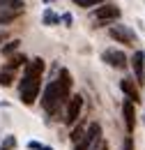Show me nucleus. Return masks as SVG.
<instances>
[{
  "label": "nucleus",
  "mask_w": 145,
  "mask_h": 150,
  "mask_svg": "<svg viewBox=\"0 0 145 150\" xmlns=\"http://www.w3.org/2000/svg\"><path fill=\"white\" fill-rule=\"evenodd\" d=\"M67 102H69V104H67V118H65V122H67V125H74V122L78 120L81 111H83V97H81V95H74Z\"/></svg>",
  "instance_id": "nucleus-6"
},
{
  "label": "nucleus",
  "mask_w": 145,
  "mask_h": 150,
  "mask_svg": "<svg viewBox=\"0 0 145 150\" xmlns=\"http://www.w3.org/2000/svg\"><path fill=\"white\" fill-rule=\"evenodd\" d=\"M18 44H21V42H18V39H14V42H9V44H7V46H5V53H7V56H9V53H12V51H16V49H18Z\"/></svg>",
  "instance_id": "nucleus-21"
},
{
  "label": "nucleus",
  "mask_w": 145,
  "mask_h": 150,
  "mask_svg": "<svg viewBox=\"0 0 145 150\" xmlns=\"http://www.w3.org/2000/svg\"><path fill=\"white\" fill-rule=\"evenodd\" d=\"M2 39H5V35H0V42H2Z\"/></svg>",
  "instance_id": "nucleus-26"
},
{
  "label": "nucleus",
  "mask_w": 145,
  "mask_h": 150,
  "mask_svg": "<svg viewBox=\"0 0 145 150\" xmlns=\"http://www.w3.org/2000/svg\"><path fill=\"white\" fill-rule=\"evenodd\" d=\"M0 9H16V12H23V9H25V2H23V0H0Z\"/></svg>",
  "instance_id": "nucleus-13"
},
{
  "label": "nucleus",
  "mask_w": 145,
  "mask_h": 150,
  "mask_svg": "<svg viewBox=\"0 0 145 150\" xmlns=\"http://www.w3.org/2000/svg\"><path fill=\"white\" fill-rule=\"evenodd\" d=\"M28 148H30V150H44V146H42L39 141H30V143H28Z\"/></svg>",
  "instance_id": "nucleus-22"
},
{
  "label": "nucleus",
  "mask_w": 145,
  "mask_h": 150,
  "mask_svg": "<svg viewBox=\"0 0 145 150\" xmlns=\"http://www.w3.org/2000/svg\"><path fill=\"white\" fill-rule=\"evenodd\" d=\"M78 7H92V5H97V2H101V0H74Z\"/></svg>",
  "instance_id": "nucleus-20"
},
{
  "label": "nucleus",
  "mask_w": 145,
  "mask_h": 150,
  "mask_svg": "<svg viewBox=\"0 0 145 150\" xmlns=\"http://www.w3.org/2000/svg\"><path fill=\"white\" fill-rule=\"evenodd\" d=\"M46 2H49V0H46Z\"/></svg>",
  "instance_id": "nucleus-27"
},
{
  "label": "nucleus",
  "mask_w": 145,
  "mask_h": 150,
  "mask_svg": "<svg viewBox=\"0 0 145 150\" xmlns=\"http://www.w3.org/2000/svg\"><path fill=\"white\" fill-rule=\"evenodd\" d=\"M131 67H134V74H136V83H145V53L143 51L134 53Z\"/></svg>",
  "instance_id": "nucleus-8"
},
{
  "label": "nucleus",
  "mask_w": 145,
  "mask_h": 150,
  "mask_svg": "<svg viewBox=\"0 0 145 150\" xmlns=\"http://www.w3.org/2000/svg\"><path fill=\"white\" fill-rule=\"evenodd\" d=\"M12 83H14V72L12 69H2L0 72V86L2 88H9Z\"/></svg>",
  "instance_id": "nucleus-15"
},
{
  "label": "nucleus",
  "mask_w": 145,
  "mask_h": 150,
  "mask_svg": "<svg viewBox=\"0 0 145 150\" xmlns=\"http://www.w3.org/2000/svg\"><path fill=\"white\" fill-rule=\"evenodd\" d=\"M39 88H42V76H23L21 79V86H18V93H21V102L23 104H32L39 95Z\"/></svg>",
  "instance_id": "nucleus-1"
},
{
  "label": "nucleus",
  "mask_w": 145,
  "mask_h": 150,
  "mask_svg": "<svg viewBox=\"0 0 145 150\" xmlns=\"http://www.w3.org/2000/svg\"><path fill=\"white\" fill-rule=\"evenodd\" d=\"M111 37L115 39V42H120V44H127V46H134L136 44V33L129 28V25H111Z\"/></svg>",
  "instance_id": "nucleus-4"
},
{
  "label": "nucleus",
  "mask_w": 145,
  "mask_h": 150,
  "mask_svg": "<svg viewBox=\"0 0 145 150\" xmlns=\"http://www.w3.org/2000/svg\"><path fill=\"white\" fill-rule=\"evenodd\" d=\"M55 83H58V88H60V93L65 97V102L69 99V90H72V74L67 72V69H60V74L55 79Z\"/></svg>",
  "instance_id": "nucleus-10"
},
{
  "label": "nucleus",
  "mask_w": 145,
  "mask_h": 150,
  "mask_svg": "<svg viewBox=\"0 0 145 150\" xmlns=\"http://www.w3.org/2000/svg\"><path fill=\"white\" fill-rule=\"evenodd\" d=\"M62 102H65V97H62V93H60L58 83H55V81H51V83L46 86L44 95H42V106H44V111L53 115V113L60 109V104H62Z\"/></svg>",
  "instance_id": "nucleus-2"
},
{
  "label": "nucleus",
  "mask_w": 145,
  "mask_h": 150,
  "mask_svg": "<svg viewBox=\"0 0 145 150\" xmlns=\"http://www.w3.org/2000/svg\"><path fill=\"white\" fill-rule=\"evenodd\" d=\"M58 21H60V16H55L51 9L44 12V25H53V23H58Z\"/></svg>",
  "instance_id": "nucleus-18"
},
{
  "label": "nucleus",
  "mask_w": 145,
  "mask_h": 150,
  "mask_svg": "<svg viewBox=\"0 0 145 150\" xmlns=\"http://www.w3.org/2000/svg\"><path fill=\"white\" fill-rule=\"evenodd\" d=\"M44 72V60L42 58H32L30 62H25V74L28 76H42Z\"/></svg>",
  "instance_id": "nucleus-12"
},
{
  "label": "nucleus",
  "mask_w": 145,
  "mask_h": 150,
  "mask_svg": "<svg viewBox=\"0 0 145 150\" xmlns=\"http://www.w3.org/2000/svg\"><path fill=\"white\" fill-rule=\"evenodd\" d=\"M104 62H108L111 67H118V69H125L127 67V56L122 53V51H115V49H108V51H104Z\"/></svg>",
  "instance_id": "nucleus-7"
},
{
  "label": "nucleus",
  "mask_w": 145,
  "mask_h": 150,
  "mask_svg": "<svg viewBox=\"0 0 145 150\" xmlns=\"http://www.w3.org/2000/svg\"><path fill=\"white\" fill-rule=\"evenodd\" d=\"M134 102H129L125 99V104H122V115H125V125H127L129 134H134V127H136V111H134Z\"/></svg>",
  "instance_id": "nucleus-9"
},
{
  "label": "nucleus",
  "mask_w": 145,
  "mask_h": 150,
  "mask_svg": "<svg viewBox=\"0 0 145 150\" xmlns=\"http://www.w3.org/2000/svg\"><path fill=\"white\" fill-rule=\"evenodd\" d=\"M25 62H28V60H25V56H12V58H9V62L5 65V69H12V72H14L16 67L25 65Z\"/></svg>",
  "instance_id": "nucleus-16"
},
{
  "label": "nucleus",
  "mask_w": 145,
  "mask_h": 150,
  "mask_svg": "<svg viewBox=\"0 0 145 150\" xmlns=\"http://www.w3.org/2000/svg\"><path fill=\"white\" fill-rule=\"evenodd\" d=\"M23 12H16V9H0V23H9L16 16H21Z\"/></svg>",
  "instance_id": "nucleus-14"
},
{
  "label": "nucleus",
  "mask_w": 145,
  "mask_h": 150,
  "mask_svg": "<svg viewBox=\"0 0 145 150\" xmlns=\"http://www.w3.org/2000/svg\"><path fill=\"white\" fill-rule=\"evenodd\" d=\"M125 150H134V136H127V141H125Z\"/></svg>",
  "instance_id": "nucleus-23"
},
{
  "label": "nucleus",
  "mask_w": 145,
  "mask_h": 150,
  "mask_svg": "<svg viewBox=\"0 0 145 150\" xmlns=\"http://www.w3.org/2000/svg\"><path fill=\"white\" fill-rule=\"evenodd\" d=\"M83 134H85V129H83V127H76V129L72 132V141H74V143H78V139H81Z\"/></svg>",
  "instance_id": "nucleus-19"
},
{
  "label": "nucleus",
  "mask_w": 145,
  "mask_h": 150,
  "mask_svg": "<svg viewBox=\"0 0 145 150\" xmlns=\"http://www.w3.org/2000/svg\"><path fill=\"white\" fill-rule=\"evenodd\" d=\"M101 139V127L97 122H92L90 127L85 129V134L78 139V143H74V150H94V146Z\"/></svg>",
  "instance_id": "nucleus-3"
},
{
  "label": "nucleus",
  "mask_w": 145,
  "mask_h": 150,
  "mask_svg": "<svg viewBox=\"0 0 145 150\" xmlns=\"http://www.w3.org/2000/svg\"><path fill=\"white\" fill-rule=\"evenodd\" d=\"M94 19L99 21L101 25L113 23L115 19H120V7H118V5H104V7H97V9H94Z\"/></svg>",
  "instance_id": "nucleus-5"
},
{
  "label": "nucleus",
  "mask_w": 145,
  "mask_h": 150,
  "mask_svg": "<svg viewBox=\"0 0 145 150\" xmlns=\"http://www.w3.org/2000/svg\"><path fill=\"white\" fill-rule=\"evenodd\" d=\"M16 148V136H5V141L0 143V150H14Z\"/></svg>",
  "instance_id": "nucleus-17"
},
{
  "label": "nucleus",
  "mask_w": 145,
  "mask_h": 150,
  "mask_svg": "<svg viewBox=\"0 0 145 150\" xmlns=\"http://www.w3.org/2000/svg\"><path fill=\"white\" fill-rule=\"evenodd\" d=\"M44 150H53V148H49V146H44Z\"/></svg>",
  "instance_id": "nucleus-25"
},
{
  "label": "nucleus",
  "mask_w": 145,
  "mask_h": 150,
  "mask_svg": "<svg viewBox=\"0 0 145 150\" xmlns=\"http://www.w3.org/2000/svg\"><path fill=\"white\" fill-rule=\"evenodd\" d=\"M62 21H65L67 25H72V14H65V16H62Z\"/></svg>",
  "instance_id": "nucleus-24"
},
{
  "label": "nucleus",
  "mask_w": 145,
  "mask_h": 150,
  "mask_svg": "<svg viewBox=\"0 0 145 150\" xmlns=\"http://www.w3.org/2000/svg\"><path fill=\"white\" fill-rule=\"evenodd\" d=\"M120 88H122V93L129 97V102H134V104L141 102V93H138V88H136L129 79H122V81H120Z\"/></svg>",
  "instance_id": "nucleus-11"
}]
</instances>
